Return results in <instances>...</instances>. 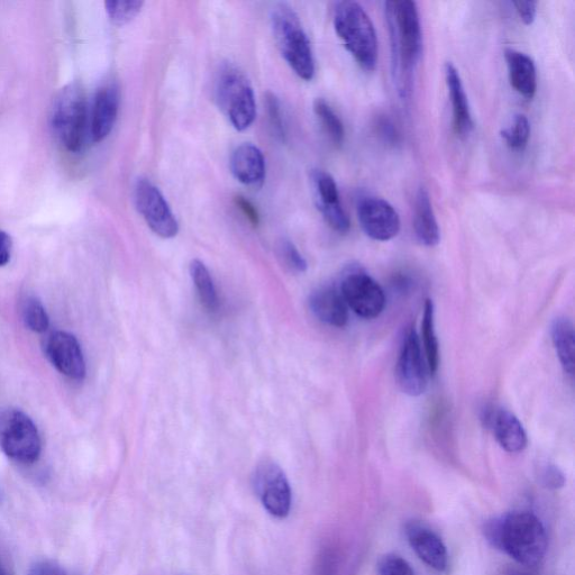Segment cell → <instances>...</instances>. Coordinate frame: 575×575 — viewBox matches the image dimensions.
Wrapping results in <instances>:
<instances>
[{
  "mask_svg": "<svg viewBox=\"0 0 575 575\" xmlns=\"http://www.w3.org/2000/svg\"><path fill=\"white\" fill-rule=\"evenodd\" d=\"M52 129L65 149L78 153L88 133V106L84 89L71 84L61 90L52 109Z\"/></svg>",
  "mask_w": 575,
  "mask_h": 575,
  "instance_id": "cell-5",
  "label": "cell"
},
{
  "mask_svg": "<svg viewBox=\"0 0 575 575\" xmlns=\"http://www.w3.org/2000/svg\"><path fill=\"white\" fill-rule=\"evenodd\" d=\"M134 202L144 221L162 239H173L179 232L177 218L158 187L139 179L134 188Z\"/></svg>",
  "mask_w": 575,
  "mask_h": 575,
  "instance_id": "cell-9",
  "label": "cell"
},
{
  "mask_svg": "<svg viewBox=\"0 0 575 575\" xmlns=\"http://www.w3.org/2000/svg\"><path fill=\"white\" fill-rule=\"evenodd\" d=\"M309 306L319 321L327 325L344 327L349 322V307L341 292L333 287L315 290L309 298Z\"/></svg>",
  "mask_w": 575,
  "mask_h": 575,
  "instance_id": "cell-20",
  "label": "cell"
},
{
  "mask_svg": "<svg viewBox=\"0 0 575 575\" xmlns=\"http://www.w3.org/2000/svg\"><path fill=\"white\" fill-rule=\"evenodd\" d=\"M511 87L527 99H533L537 90L536 66L527 54L513 49L505 51Z\"/></svg>",
  "mask_w": 575,
  "mask_h": 575,
  "instance_id": "cell-21",
  "label": "cell"
},
{
  "mask_svg": "<svg viewBox=\"0 0 575 575\" xmlns=\"http://www.w3.org/2000/svg\"><path fill=\"white\" fill-rule=\"evenodd\" d=\"M253 487L268 513L284 519L290 514L292 492L284 470L275 462H263L253 474Z\"/></svg>",
  "mask_w": 575,
  "mask_h": 575,
  "instance_id": "cell-10",
  "label": "cell"
},
{
  "mask_svg": "<svg viewBox=\"0 0 575 575\" xmlns=\"http://www.w3.org/2000/svg\"><path fill=\"white\" fill-rule=\"evenodd\" d=\"M312 181L316 204L326 223L337 233H348L351 227L350 218L341 204L339 188L334 178L323 170H314Z\"/></svg>",
  "mask_w": 575,
  "mask_h": 575,
  "instance_id": "cell-13",
  "label": "cell"
},
{
  "mask_svg": "<svg viewBox=\"0 0 575 575\" xmlns=\"http://www.w3.org/2000/svg\"><path fill=\"white\" fill-rule=\"evenodd\" d=\"M445 79L452 103L453 130L459 138H467L474 129L473 118L460 73L451 62L445 65Z\"/></svg>",
  "mask_w": 575,
  "mask_h": 575,
  "instance_id": "cell-18",
  "label": "cell"
},
{
  "mask_svg": "<svg viewBox=\"0 0 575 575\" xmlns=\"http://www.w3.org/2000/svg\"><path fill=\"white\" fill-rule=\"evenodd\" d=\"M340 292L346 305L365 319L379 317L387 304L385 291L378 282L359 269L345 273Z\"/></svg>",
  "mask_w": 575,
  "mask_h": 575,
  "instance_id": "cell-8",
  "label": "cell"
},
{
  "mask_svg": "<svg viewBox=\"0 0 575 575\" xmlns=\"http://www.w3.org/2000/svg\"><path fill=\"white\" fill-rule=\"evenodd\" d=\"M29 575H67V573L57 563L41 561L33 565Z\"/></svg>",
  "mask_w": 575,
  "mask_h": 575,
  "instance_id": "cell-36",
  "label": "cell"
},
{
  "mask_svg": "<svg viewBox=\"0 0 575 575\" xmlns=\"http://www.w3.org/2000/svg\"><path fill=\"white\" fill-rule=\"evenodd\" d=\"M357 212L363 232L374 241H390L400 232V217L385 199L363 197L359 200Z\"/></svg>",
  "mask_w": 575,
  "mask_h": 575,
  "instance_id": "cell-12",
  "label": "cell"
},
{
  "mask_svg": "<svg viewBox=\"0 0 575 575\" xmlns=\"http://www.w3.org/2000/svg\"><path fill=\"white\" fill-rule=\"evenodd\" d=\"M277 252L282 262L291 270L299 273H303L307 270V262L294 243L286 239L281 240L278 243Z\"/></svg>",
  "mask_w": 575,
  "mask_h": 575,
  "instance_id": "cell-30",
  "label": "cell"
},
{
  "mask_svg": "<svg viewBox=\"0 0 575 575\" xmlns=\"http://www.w3.org/2000/svg\"><path fill=\"white\" fill-rule=\"evenodd\" d=\"M414 228L419 243L434 248L441 240L430 194L425 188L418 190L415 200Z\"/></svg>",
  "mask_w": 575,
  "mask_h": 575,
  "instance_id": "cell-22",
  "label": "cell"
},
{
  "mask_svg": "<svg viewBox=\"0 0 575 575\" xmlns=\"http://www.w3.org/2000/svg\"><path fill=\"white\" fill-rule=\"evenodd\" d=\"M553 345L558 354L562 368L571 378L575 367V333L574 326L569 318L559 317L553 322L551 328Z\"/></svg>",
  "mask_w": 575,
  "mask_h": 575,
  "instance_id": "cell-23",
  "label": "cell"
},
{
  "mask_svg": "<svg viewBox=\"0 0 575 575\" xmlns=\"http://www.w3.org/2000/svg\"><path fill=\"white\" fill-rule=\"evenodd\" d=\"M190 276L194 281L202 304L211 312H215L218 308V296L214 285V280L211 272L205 266V263L200 260H193L190 263Z\"/></svg>",
  "mask_w": 575,
  "mask_h": 575,
  "instance_id": "cell-25",
  "label": "cell"
},
{
  "mask_svg": "<svg viewBox=\"0 0 575 575\" xmlns=\"http://www.w3.org/2000/svg\"><path fill=\"white\" fill-rule=\"evenodd\" d=\"M504 575H536L531 571L525 570V569H509L506 572H504Z\"/></svg>",
  "mask_w": 575,
  "mask_h": 575,
  "instance_id": "cell-39",
  "label": "cell"
},
{
  "mask_svg": "<svg viewBox=\"0 0 575 575\" xmlns=\"http://www.w3.org/2000/svg\"><path fill=\"white\" fill-rule=\"evenodd\" d=\"M231 170L236 180L250 187H260L266 178V160L263 153L251 143L236 148L231 158Z\"/></svg>",
  "mask_w": 575,
  "mask_h": 575,
  "instance_id": "cell-19",
  "label": "cell"
},
{
  "mask_svg": "<svg viewBox=\"0 0 575 575\" xmlns=\"http://www.w3.org/2000/svg\"><path fill=\"white\" fill-rule=\"evenodd\" d=\"M22 317L24 324L35 333H43L48 330L50 319L40 299L30 296L23 301Z\"/></svg>",
  "mask_w": 575,
  "mask_h": 575,
  "instance_id": "cell-27",
  "label": "cell"
},
{
  "mask_svg": "<svg viewBox=\"0 0 575 575\" xmlns=\"http://www.w3.org/2000/svg\"><path fill=\"white\" fill-rule=\"evenodd\" d=\"M408 542L418 558L436 571H445L449 555L441 537L430 527L421 523H410L406 528Z\"/></svg>",
  "mask_w": 575,
  "mask_h": 575,
  "instance_id": "cell-17",
  "label": "cell"
},
{
  "mask_svg": "<svg viewBox=\"0 0 575 575\" xmlns=\"http://www.w3.org/2000/svg\"><path fill=\"white\" fill-rule=\"evenodd\" d=\"M428 368L421 342L414 328L404 339L396 365V380L404 394L419 397L424 394L428 383Z\"/></svg>",
  "mask_w": 575,
  "mask_h": 575,
  "instance_id": "cell-11",
  "label": "cell"
},
{
  "mask_svg": "<svg viewBox=\"0 0 575 575\" xmlns=\"http://www.w3.org/2000/svg\"><path fill=\"white\" fill-rule=\"evenodd\" d=\"M385 5L391 34L392 67L398 78L399 75L406 78L422 56L421 18L416 3L410 0Z\"/></svg>",
  "mask_w": 575,
  "mask_h": 575,
  "instance_id": "cell-2",
  "label": "cell"
},
{
  "mask_svg": "<svg viewBox=\"0 0 575 575\" xmlns=\"http://www.w3.org/2000/svg\"><path fill=\"white\" fill-rule=\"evenodd\" d=\"M120 107V90L113 82L100 87L91 111L89 131L95 143L103 142L114 129Z\"/></svg>",
  "mask_w": 575,
  "mask_h": 575,
  "instance_id": "cell-16",
  "label": "cell"
},
{
  "mask_svg": "<svg viewBox=\"0 0 575 575\" xmlns=\"http://www.w3.org/2000/svg\"><path fill=\"white\" fill-rule=\"evenodd\" d=\"M529 136H531V124L523 114L516 115L513 124L501 132V138L504 139L508 148L518 152L526 149Z\"/></svg>",
  "mask_w": 575,
  "mask_h": 575,
  "instance_id": "cell-28",
  "label": "cell"
},
{
  "mask_svg": "<svg viewBox=\"0 0 575 575\" xmlns=\"http://www.w3.org/2000/svg\"><path fill=\"white\" fill-rule=\"evenodd\" d=\"M485 534L498 550L526 568H533L544 560L549 544L541 520L529 511H514L490 520Z\"/></svg>",
  "mask_w": 575,
  "mask_h": 575,
  "instance_id": "cell-1",
  "label": "cell"
},
{
  "mask_svg": "<svg viewBox=\"0 0 575 575\" xmlns=\"http://www.w3.org/2000/svg\"><path fill=\"white\" fill-rule=\"evenodd\" d=\"M482 421L506 452L515 454L526 449L528 438L525 428L508 409L489 407L483 410Z\"/></svg>",
  "mask_w": 575,
  "mask_h": 575,
  "instance_id": "cell-15",
  "label": "cell"
},
{
  "mask_svg": "<svg viewBox=\"0 0 575 575\" xmlns=\"http://www.w3.org/2000/svg\"><path fill=\"white\" fill-rule=\"evenodd\" d=\"M271 29L282 56L296 75L306 81L315 76V59L312 44L297 13L287 4L272 8Z\"/></svg>",
  "mask_w": 575,
  "mask_h": 575,
  "instance_id": "cell-4",
  "label": "cell"
},
{
  "mask_svg": "<svg viewBox=\"0 0 575 575\" xmlns=\"http://www.w3.org/2000/svg\"><path fill=\"white\" fill-rule=\"evenodd\" d=\"M13 242L11 236L0 230V267L6 266L12 257Z\"/></svg>",
  "mask_w": 575,
  "mask_h": 575,
  "instance_id": "cell-37",
  "label": "cell"
},
{
  "mask_svg": "<svg viewBox=\"0 0 575 575\" xmlns=\"http://www.w3.org/2000/svg\"><path fill=\"white\" fill-rule=\"evenodd\" d=\"M0 575H6L5 571L2 568V565H0Z\"/></svg>",
  "mask_w": 575,
  "mask_h": 575,
  "instance_id": "cell-40",
  "label": "cell"
},
{
  "mask_svg": "<svg viewBox=\"0 0 575 575\" xmlns=\"http://www.w3.org/2000/svg\"><path fill=\"white\" fill-rule=\"evenodd\" d=\"M216 96L234 129L248 130L257 116V104L248 77L239 68L224 65L217 75Z\"/></svg>",
  "mask_w": 575,
  "mask_h": 575,
  "instance_id": "cell-6",
  "label": "cell"
},
{
  "mask_svg": "<svg viewBox=\"0 0 575 575\" xmlns=\"http://www.w3.org/2000/svg\"><path fill=\"white\" fill-rule=\"evenodd\" d=\"M516 12L525 25H532L537 14L536 2H514Z\"/></svg>",
  "mask_w": 575,
  "mask_h": 575,
  "instance_id": "cell-35",
  "label": "cell"
},
{
  "mask_svg": "<svg viewBox=\"0 0 575 575\" xmlns=\"http://www.w3.org/2000/svg\"><path fill=\"white\" fill-rule=\"evenodd\" d=\"M0 449L8 458L24 464L40 458L42 443L38 427L21 410H0Z\"/></svg>",
  "mask_w": 575,
  "mask_h": 575,
  "instance_id": "cell-7",
  "label": "cell"
},
{
  "mask_svg": "<svg viewBox=\"0 0 575 575\" xmlns=\"http://www.w3.org/2000/svg\"><path fill=\"white\" fill-rule=\"evenodd\" d=\"M334 27L344 47L358 65L371 72L377 67L378 39L370 16L355 2L337 3L334 9Z\"/></svg>",
  "mask_w": 575,
  "mask_h": 575,
  "instance_id": "cell-3",
  "label": "cell"
},
{
  "mask_svg": "<svg viewBox=\"0 0 575 575\" xmlns=\"http://www.w3.org/2000/svg\"><path fill=\"white\" fill-rule=\"evenodd\" d=\"M314 112L334 145L342 146L345 139L344 125L330 104L324 99H317L314 103Z\"/></svg>",
  "mask_w": 575,
  "mask_h": 575,
  "instance_id": "cell-26",
  "label": "cell"
},
{
  "mask_svg": "<svg viewBox=\"0 0 575 575\" xmlns=\"http://www.w3.org/2000/svg\"><path fill=\"white\" fill-rule=\"evenodd\" d=\"M379 575H415L410 565L398 555H387L379 564Z\"/></svg>",
  "mask_w": 575,
  "mask_h": 575,
  "instance_id": "cell-31",
  "label": "cell"
},
{
  "mask_svg": "<svg viewBox=\"0 0 575 575\" xmlns=\"http://www.w3.org/2000/svg\"><path fill=\"white\" fill-rule=\"evenodd\" d=\"M45 352L56 369L72 380H82L86 376L84 353L75 336L67 332H57L49 337Z\"/></svg>",
  "mask_w": 575,
  "mask_h": 575,
  "instance_id": "cell-14",
  "label": "cell"
},
{
  "mask_svg": "<svg viewBox=\"0 0 575 575\" xmlns=\"http://www.w3.org/2000/svg\"><path fill=\"white\" fill-rule=\"evenodd\" d=\"M267 109L269 114V120L273 130L280 136V138H284L285 136V126H284V118H282L281 114V106L279 103L278 98L273 94L267 95Z\"/></svg>",
  "mask_w": 575,
  "mask_h": 575,
  "instance_id": "cell-33",
  "label": "cell"
},
{
  "mask_svg": "<svg viewBox=\"0 0 575 575\" xmlns=\"http://www.w3.org/2000/svg\"><path fill=\"white\" fill-rule=\"evenodd\" d=\"M543 487L547 489H560L564 486L565 478L562 471L554 464H545L538 473Z\"/></svg>",
  "mask_w": 575,
  "mask_h": 575,
  "instance_id": "cell-32",
  "label": "cell"
},
{
  "mask_svg": "<svg viewBox=\"0 0 575 575\" xmlns=\"http://www.w3.org/2000/svg\"><path fill=\"white\" fill-rule=\"evenodd\" d=\"M143 5L139 0H112L105 4L109 20L117 26L133 21L140 14Z\"/></svg>",
  "mask_w": 575,
  "mask_h": 575,
  "instance_id": "cell-29",
  "label": "cell"
},
{
  "mask_svg": "<svg viewBox=\"0 0 575 575\" xmlns=\"http://www.w3.org/2000/svg\"><path fill=\"white\" fill-rule=\"evenodd\" d=\"M235 204L241 209V212L253 226H258L260 224L258 209L255 208L249 199H246L243 196H237L235 197Z\"/></svg>",
  "mask_w": 575,
  "mask_h": 575,
  "instance_id": "cell-34",
  "label": "cell"
},
{
  "mask_svg": "<svg viewBox=\"0 0 575 575\" xmlns=\"http://www.w3.org/2000/svg\"><path fill=\"white\" fill-rule=\"evenodd\" d=\"M422 337L428 372L435 376L440 367V344L435 331V306L431 299L425 301Z\"/></svg>",
  "mask_w": 575,
  "mask_h": 575,
  "instance_id": "cell-24",
  "label": "cell"
},
{
  "mask_svg": "<svg viewBox=\"0 0 575 575\" xmlns=\"http://www.w3.org/2000/svg\"><path fill=\"white\" fill-rule=\"evenodd\" d=\"M379 127L381 129V136L383 139L390 143L397 141V134L394 125L386 120H383L379 123Z\"/></svg>",
  "mask_w": 575,
  "mask_h": 575,
  "instance_id": "cell-38",
  "label": "cell"
}]
</instances>
